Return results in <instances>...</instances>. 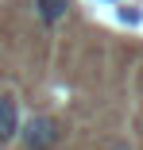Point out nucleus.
Returning a JSON list of instances; mask_svg holds the SVG:
<instances>
[{
  "label": "nucleus",
  "mask_w": 143,
  "mask_h": 150,
  "mask_svg": "<svg viewBox=\"0 0 143 150\" xmlns=\"http://www.w3.org/2000/svg\"><path fill=\"white\" fill-rule=\"evenodd\" d=\"M62 142V123H58V115H31V119H23L19 123V146L23 150H54Z\"/></svg>",
  "instance_id": "obj_1"
},
{
  "label": "nucleus",
  "mask_w": 143,
  "mask_h": 150,
  "mask_svg": "<svg viewBox=\"0 0 143 150\" xmlns=\"http://www.w3.org/2000/svg\"><path fill=\"white\" fill-rule=\"evenodd\" d=\"M19 135V108L8 93H0V146H8Z\"/></svg>",
  "instance_id": "obj_2"
},
{
  "label": "nucleus",
  "mask_w": 143,
  "mask_h": 150,
  "mask_svg": "<svg viewBox=\"0 0 143 150\" xmlns=\"http://www.w3.org/2000/svg\"><path fill=\"white\" fill-rule=\"evenodd\" d=\"M35 16L46 27H54V23H62L70 16V0H35Z\"/></svg>",
  "instance_id": "obj_3"
},
{
  "label": "nucleus",
  "mask_w": 143,
  "mask_h": 150,
  "mask_svg": "<svg viewBox=\"0 0 143 150\" xmlns=\"http://www.w3.org/2000/svg\"><path fill=\"white\" fill-rule=\"evenodd\" d=\"M120 19H124V23H139V19H143V16H139V12H135V8H120Z\"/></svg>",
  "instance_id": "obj_4"
},
{
  "label": "nucleus",
  "mask_w": 143,
  "mask_h": 150,
  "mask_svg": "<svg viewBox=\"0 0 143 150\" xmlns=\"http://www.w3.org/2000/svg\"><path fill=\"white\" fill-rule=\"evenodd\" d=\"M104 150H132V142H124V139H116V142H108Z\"/></svg>",
  "instance_id": "obj_5"
}]
</instances>
